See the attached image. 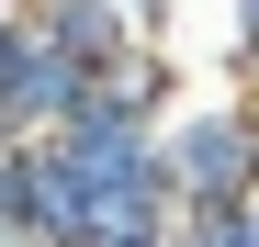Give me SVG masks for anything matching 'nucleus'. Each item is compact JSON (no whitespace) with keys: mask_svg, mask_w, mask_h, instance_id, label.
Returning a JSON list of instances; mask_svg holds the SVG:
<instances>
[{"mask_svg":"<svg viewBox=\"0 0 259 247\" xmlns=\"http://www.w3.org/2000/svg\"><path fill=\"white\" fill-rule=\"evenodd\" d=\"M113 90H124V101H136L147 124H169V112H181V101H192V68H181V45H147L136 68H124V79H113Z\"/></svg>","mask_w":259,"mask_h":247,"instance_id":"4","label":"nucleus"},{"mask_svg":"<svg viewBox=\"0 0 259 247\" xmlns=\"http://www.w3.org/2000/svg\"><path fill=\"white\" fill-rule=\"evenodd\" d=\"M124 12H136V23L158 34V45H169V34H181V0H124Z\"/></svg>","mask_w":259,"mask_h":247,"instance_id":"7","label":"nucleus"},{"mask_svg":"<svg viewBox=\"0 0 259 247\" xmlns=\"http://www.w3.org/2000/svg\"><path fill=\"white\" fill-rule=\"evenodd\" d=\"M0 247H23V236H0Z\"/></svg>","mask_w":259,"mask_h":247,"instance_id":"9","label":"nucleus"},{"mask_svg":"<svg viewBox=\"0 0 259 247\" xmlns=\"http://www.w3.org/2000/svg\"><path fill=\"white\" fill-rule=\"evenodd\" d=\"M226 79L259 90V0H226Z\"/></svg>","mask_w":259,"mask_h":247,"instance_id":"5","label":"nucleus"},{"mask_svg":"<svg viewBox=\"0 0 259 247\" xmlns=\"http://www.w3.org/2000/svg\"><path fill=\"white\" fill-rule=\"evenodd\" d=\"M79 90H91V79H68V68H57L46 45H34V23H23V12L0 23V135H12V146H34V135H57Z\"/></svg>","mask_w":259,"mask_h":247,"instance_id":"3","label":"nucleus"},{"mask_svg":"<svg viewBox=\"0 0 259 247\" xmlns=\"http://www.w3.org/2000/svg\"><path fill=\"white\" fill-rule=\"evenodd\" d=\"M23 191H34V180H23V146L0 135V236H23Z\"/></svg>","mask_w":259,"mask_h":247,"instance_id":"6","label":"nucleus"},{"mask_svg":"<svg viewBox=\"0 0 259 247\" xmlns=\"http://www.w3.org/2000/svg\"><path fill=\"white\" fill-rule=\"evenodd\" d=\"M23 23H34V45H46L68 79H91V90H113V79L158 45L124 0H23Z\"/></svg>","mask_w":259,"mask_h":247,"instance_id":"2","label":"nucleus"},{"mask_svg":"<svg viewBox=\"0 0 259 247\" xmlns=\"http://www.w3.org/2000/svg\"><path fill=\"white\" fill-rule=\"evenodd\" d=\"M12 12H23V0H0V23H12Z\"/></svg>","mask_w":259,"mask_h":247,"instance_id":"8","label":"nucleus"},{"mask_svg":"<svg viewBox=\"0 0 259 247\" xmlns=\"http://www.w3.org/2000/svg\"><path fill=\"white\" fill-rule=\"evenodd\" d=\"M158 169H169V214H237L259 202V90H192L158 124Z\"/></svg>","mask_w":259,"mask_h":247,"instance_id":"1","label":"nucleus"}]
</instances>
